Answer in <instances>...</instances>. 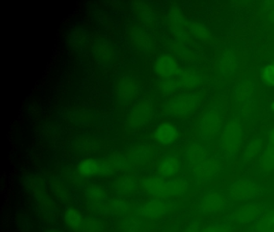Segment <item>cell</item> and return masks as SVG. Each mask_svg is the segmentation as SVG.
<instances>
[{
	"instance_id": "cell-5",
	"label": "cell",
	"mask_w": 274,
	"mask_h": 232,
	"mask_svg": "<svg viewBox=\"0 0 274 232\" xmlns=\"http://www.w3.org/2000/svg\"><path fill=\"white\" fill-rule=\"evenodd\" d=\"M226 197L221 193L210 192L204 194L199 201L198 208L204 215H214L223 211L226 208Z\"/></svg>"
},
{
	"instance_id": "cell-25",
	"label": "cell",
	"mask_w": 274,
	"mask_h": 232,
	"mask_svg": "<svg viewBox=\"0 0 274 232\" xmlns=\"http://www.w3.org/2000/svg\"><path fill=\"white\" fill-rule=\"evenodd\" d=\"M200 232H231L228 226L222 225H211L200 230Z\"/></svg>"
},
{
	"instance_id": "cell-11",
	"label": "cell",
	"mask_w": 274,
	"mask_h": 232,
	"mask_svg": "<svg viewBox=\"0 0 274 232\" xmlns=\"http://www.w3.org/2000/svg\"><path fill=\"white\" fill-rule=\"evenodd\" d=\"M219 117L214 111L208 112L204 116L201 124V136L204 139H211L219 130Z\"/></svg>"
},
{
	"instance_id": "cell-9",
	"label": "cell",
	"mask_w": 274,
	"mask_h": 232,
	"mask_svg": "<svg viewBox=\"0 0 274 232\" xmlns=\"http://www.w3.org/2000/svg\"><path fill=\"white\" fill-rule=\"evenodd\" d=\"M137 93V84L130 78H121L115 83V94L122 101H130L136 96Z\"/></svg>"
},
{
	"instance_id": "cell-29",
	"label": "cell",
	"mask_w": 274,
	"mask_h": 232,
	"mask_svg": "<svg viewBox=\"0 0 274 232\" xmlns=\"http://www.w3.org/2000/svg\"><path fill=\"white\" fill-rule=\"evenodd\" d=\"M48 232H59V231H58V230H49V231H48Z\"/></svg>"
},
{
	"instance_id": "cell-16",
	"label": "cell",
	"mask_w": 274,
	"mask_h": 232,
	"mask_svg": "<svg viewBox=\"0 0 274 232\" xmlns=\"http://www.w3.org/2000/svg\"><path fill=\"white\" fill-rule=\"evenodd\" d=\"M168 205L163 201H153L143 205L142 214L145 216L157 218L168 212Z\"/></svg>"
},
{
	"instance_id": "cell-22",
	"label": "cell",
	"mask_w": 274,
	"mask_h": 232,
	"mask_svg": "<svg viewBox=\"0 0 274 232\" xmlns=\"http://www.w3.org/2000/svg\"><path fill=\"white\" fill-rule=\"evenodd\" d=\"M263 79L267 84L274 86V65H270L263 70Z\"/></svg>"
},
{
	"instance_id": "cell-13",
	"label": "cell",
	"mask_w": 274,
	"mask_h": 232,
	"mask_svg": "<svg viewBox=\"0 0 274 232\" xmlns=\"http://www.w3.org/2000/svg\"><path fill=\"white\" fill-rule=\"evenodd\" d=\"M177 136V129L168 123L160 124L154 132L155 140L162 144H172L176 140Z\"/></svg>"
},
{
	"instance_id": "cell-18",
	"label": "cell",
	"mask_w": 274,
	"mask_h": 232,
	"mask_svg": "<svg viewBox=\"0 0 274 232\" xmlns=\"http://www.w3.org/2000/svg\"><path fill=\"white\" fill-rule=\"evenodd\" d=\"M253 94H254V86L253 83H250L249 82L244 84H240V87L237 90V98L240 99V102L241 101H245L246 104H250L253 101Z\"/></svg>"
},
{
	"instance_id": "cell-24",
	"label": "cell",
	"mask_w": 274,
	"mask_h": 232,
	"mask_svg": "<svg viewBox=\"0 0 274 232\" xmlns=\"http://www.w3.org/2000/svg\"><path fill=\"white\" fill-rule=\"evenodd\" d=\"M136 40L140 46L143 48H150L151 46V39L145 33H139L136 36Z\"/></svg>"
},
{
	"instance_id": "cell-17",
	"label": "cell",
	"mask_w": 274,
	"mask_h": 232,
	"mask_svg": "<svg viewBox=\"0 0 274 232\" xmlns=\"http://www.w3.org/2000/svg\"><path fill=\"white\" fill-rule=\"evenodd\" d=\"M65 221L69 228L79 230L82 228L85 219L80 211L74 208H69L65 211Z\"/></svg>"
},
{
	"instance_id": "cell-6",
	"label": "cell",
	"mask_w": 274,
	"mask_h": 232,
	"mask_svg": "<svg viewBox=\"0 0 274 232\" xmlns=\"http://www.w3.org/2000/svg\"><path fill=\"white\" fill-rule=\"evenodd\" d=\"M152 115V104L147 100H141L132 108L128 122L132 127H143L150 122Z\"/></svg>"
},
{
	"instance_id": "cell-21",
	"label": "cell",
	"mask_w": 274,
	"mask_h": 232,
	"mask_svg": "<svg viewBox=\"0 0 274 232\" xmlns=\"http://www.w3.org/2000/svg\"><path fill=\"white\" fill-rule=\"evenodd\" d=\"M102 223L96 219H90L85 220L82 228L86 232H100L103 228Z\"/></svg>"
},
{
	"instance_id": "cell-10",
	"label": "cell",
	"mask_w": 274,
	"mask_h": 232,
	"mask_svg": "<svg viewBox=\"0 0 274 232\" xmlns=\"http://www.w3.org/2000/svg\"><path fill=\"white\" fill-rule=\"evenodd\" d=\"M197 104L196 96L186 95L179 97L174 100L170 106V110L172 113L177 115H184L191 112Z\"/></svg>"
},
{
	"instance_id": "cell-19",
	"label": "cell",
	"mask_w": 274,
	"mask_h": 232,
	"mask_svg": "<svg viewBox=\"0 0 274 232\" xmlns=\"http://www.w3.org/2000/svg\"><path fill=\"white\" fill-rule=\"evenodd\" d=\"M260 168L265 172L274 170V148H268L260 161Z\"/></svg>"
},
{
	"instance_id": "cell-1",
	"label": "cell",
	"mask_w": 274,
	"mask_h": 232,
	"mask_svg": "<svg viewBox=\"0 0 274 232\" xmlns=\"http://www.w3.org/2000/svg\"><path fill=\"white\" fill-rule=\"evenodd\" d=\"M187 159L195 176L200 181L210 180L218 173V163L215 159L210 158L207 150L202 146H191L187 152Z\"/></svg>"
},
{
	"instance_id": "cell-26",
	"label": "cell",
	"mask_w": 274,
	"mask_h": 232,
	"mask_svg": "<svg viewBox=\"0 0 274 232\" xmlns=\"http://www.w3.org/2000/svg\"><path fill=\"white\" fill-rule=\"evenodd\" d=\"M258 149H259V146L254 145L253 144L251 148L247 149V152H245L244 156H245L246 159H251L253 157H255L256 154L258 152Z\"/></svg>"
},
{
	"instance_id": "cell-2",
	"label": "cell",
	"mask_w": 274,
	"mask_h": 232,
	"mask_svg": "<svg viewBox=\"0 0 274 232\" xmlns=\"http://www.w3.org/2000/svg\"><path fill=\"white\" fill-rule=\"evenodd\" d=\"M147 193L158 198H168L177 197L186 192L187 184L181 179H168L162 177L148 178L143 183Z\"/></svg>"
},
{
	"instance_id": "cell-7",
	"label": "cell",
	"mask_w": 274,
	"mask_h": 232,
	"mask_svg": "<svg viewBox=\"0 0 274 232\" xmlns=\"http://www.w3.org/2000/svg\"><path fill=\"white\" fill-rule=\"evenodd\" d=\"M261 214L259 205L254 203H249L242 205L232 214V221L237 225H246L252 223L258 218Z\"/></svg>"
},
{
	"instance_id": "cell-4",
	"label": "cell",
	"mask_w": 274,
	"mask_h": 232,
	"mask_svg": "<svg viewBox=\"0 0 274 232\" xmlns=\"http://www.w3.org/2000/svg\"><path fill=\"white\" fill-rule=\"evenodd\" d=\"M229 194L233 201H250L259 195L260 188L251 181L240 180L230 186Z\"/></svg>"
},
{
	"instance_id": "cell-28",
	"label": "cell",
	"mask_w": 274,
	"mask_h": 232,
	"mask_svg": "<svg viewBox=\"0 0 274 232\" xmlns=\"http://www.w3.org/2000/svg\"><path fill=\"white\" fill-rule=\"evenodd\" d=\"M272 142H273V144H274V131H273V133H272Z\"/></svg>"
},
{
	"instance_id": "cell-23",
	"label": "cell",
	"mask_w": 274,
	"mask_h": 232,
	"mask_svg": "<svg viewBox=\"0 0 274 232\" xmlns=\"http://www.w3.org/2000/svg\"><path fill=\"white\" fill-rule=\"evenodd\" d=\"M234 65L235 61L233 58H231L228 55V56L225 57L224 62L221 63V70L223 69V72H225V73H232L235 68Z\"/></svg>"
},
{
	"instance_id": "cell-8",
	"label": "cell",
	"mask_w": 274,
	"mask_h": 232,
	"mask_svg": "<svg viewBox=\"0 0 274 232\" xmlns=\"http://www.w3.org/2000/svg\"><path fill=\"white\" fill-rule=\"evenodd\" d=\"M154 71L159 77H172L179 71V64L173 57L162 55L154 62Z\"/></svg>"
},
{
	"instance_id": "cell-20",
	"label": "cell",
	"mask_w": 274,
	"mask_h": 232,
	"mask_svg": "<svg viewBox=\"0 0 274 232\" xmlns=\"http://www.w3.org/2000/svg\"><path fill=\"white\" fill-rule=\"evenodd\" d=\"M105 195V193L104 192V190L97 186H90V188L88 189L86 192L87 198L94 201H101L102 198H104Z\"/></svg>"
},
{
	"instance_id": "cell-12",
	"label": "cell",
	"mask_w": 274,
	"mask_h": 232,
	"mask_svg": "<svg viewBox=\"0 0 274 232\" xmlns=\"http://www.w3.org/2000/svg\"><path fill=\"white\" fill-rule=\"evenodd\" d=\"M180 170V163L177 158L172 156L165 157L160 161L158 166V173L160 176L165 178H170L177 175Z\"/></svg>"
},
{
	"instance_id": "cell-15",
	"label": "cell",
	"mask_w": 274,
	"mask_h": 232,
	"mask_svg": "<svg viewBox=\"0 0 274 232\" xmlns=\"http://www.w3.org/2000/svg\"><path fill=\"white\" fill-rule=\"evenodd\" d=\"M115 52L114 47L109 43L105 41L97 43L94 50L97 59L106 65L112 63L113 61L115 59Z\"/></svg>"
},
{
	"instance_id": "cell-27",
	"label": "cell",
	"mask_w": 274,
	"mask_h": 232,
	"mask_svg": "<svg viewBox=\"0 0 274 232\" xmlns=\"http://www.w3.org/2000/svg\"><path fill=\"white\" fill-rule=\"evenodd\" d=\"M200 230H199V228H197V227H195V226H193V227H190V228L187 229V230L185 232H200Z\"/></svg>"
},
{
	"instance_id": "cell-3",
	"label": "cell",
	"mask_w": 274,
	"mask_h": 232,
	"mask_svg": "<svg viewBox=\"0 0 274 232\" xmlns=\"http://www.w3.org/2000/svg\"><path fill=\"white\" fill-rule=\"evenodd\" d=\"M242 129L236 121L230 122L224 129L221 137V149L227 154H234L241 145Z\"/></svg>"
},
{
	"instance_id": "cell-14",
	"label": "cell",
	"mask_w": 274,
	"mask_h": 232,
	"mask_svg": "<svg viewBox=\"0 0 274 232\" xmlns=\"http://www.w3.org/2000/svg\"><path fill=\"white\" fill-rule=\"evenodd\" d=\"M103 169V164L94 158L84 160L78 165L79 173L88 177L100 174L102 173Z\"/></svg>"
}]
</instances>
